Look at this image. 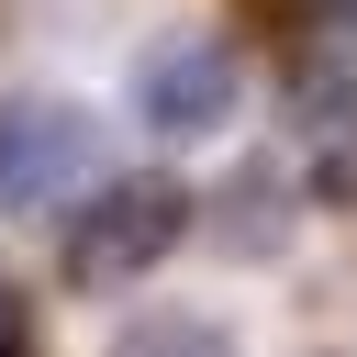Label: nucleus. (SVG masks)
Masks as SVG:
<instances>
[{"mask_svg":"<svg viewBox=\"0 0 357 357\" xmlns=\"http://www.w3.org/2000/svg\"><path fill=\"white\" fill-rule=\"evenodd\" d=\"M201 223V201L178 190V178H156V167H134V178H112V190H89V212L67 223V290H134L156 257H178V234Z\"/></svg>","mask_w":357,"mask_h":357,"instance_id":"nucleus-1","label":"nucleus"},{"mask_svg":"<svg viewBox=\"0 0 357 357\" xmlns=\"http://www.w3.org/2000/svg\"><path fill=\"white\" fill-rule=\"evenodd\" d=\"M0 357H33V312H22L11 290H0Z\"/></svg>","mask_w":357,"mask_h":357,"instance_id":"nucleus-8","label":"nucleus"},{"mask_svg":"<svg viewBox=\"0 0 357 357\" xmlns=\"http://www.w3.org/2000/svg\"><path fill=\"white\" fill-rule=\"evenodd\" d=\"M335 11H346V22H357V0H335Z\"/></svg>","mask_w":357,"mask_h":357,"instance_id":"nucleus-9","label":"nucleus"},{"mask_svg":"<svg viewBox=\"0 0 357 357\" xmlns=\"http://www.w3.org/2000/svg\"><path fill=\"white\" fill-rule=\"evenodd\" d=\"M312 11H324V0H245V22H257V33L279 45V56L301 45V22H312Z\"/></svg>","mask_w":357,"mask_h":357,"instance_id":"nucleus-7","label":"nucleus"},{"mask_svg":"<svg viewBox=\"0 0 357 357\" xmlns=\"http://www.w3.org/2000/svg\"><path fill=\"white\" fill-rule=\"evenodd\" d=\"M89 167H100V123L78 100H45V89L33 100H0V223L67 201Z\"/></svg>","mask_w":357,"mask_h":357,"instance_id":"nucleus-2","label":"nucleus"},{"mask_svg":"<svg viewBox=\"0 0 357 357\" xmlns=\"http://www.w3.org/2000/svg\"><path fill=\"white\" fill-rule=\"evenodd\" d=\"M234 89H245V67H234L223 33H167V45L134 67V123L167 134V145H190V134L234 123Z\"/></svg>","mask_w":357,"mask_h":357,"instance_id":"nucleus-3","label":"nucleus"},{"mask_svg":"<svg viewBox=\"0 0 357 357\" xmlns=\"http://www.w3.org/2000/svg\"><path fill=\"white\" fill-rule=\"evenodd\" d=\"M290 123H301L312 190H324V201H357V78H346V67H312L301 100H290Z\"/></svg>","mask_w":357,"mask_h":357,"instance_id":"nucleus-5","label":"nucleus"},{"mask_svg":"<svg viewBox=\"0 0 357 357\" xmlns=\"http://www.w3.org/2000/svg\"><path fill=\"white\" fill-rule=\"evenodd\" d=\"M112 357H234V335L201 324V312H145V324L112 335Z\"/></svg>","mask_w":357,"mask_h":357,"instance_id":"nucleus-6","label":"nucleus"},{"mask_svg":"<svg viewBox=\"0 0 357 357\" xmlns=\"http://www.w3.org/2000/svg\"><path fill=\"white\" fill-rule=\"evenodd\" d=\"M201 234H212L223 257H245V268L279 257V245H290V167H279V156H245V167L201 201Z\"/></svg>","mask_w":357,"mask_h":357,"instance_id":"nucleus-4","label":"nucleus"}]
</instances>
